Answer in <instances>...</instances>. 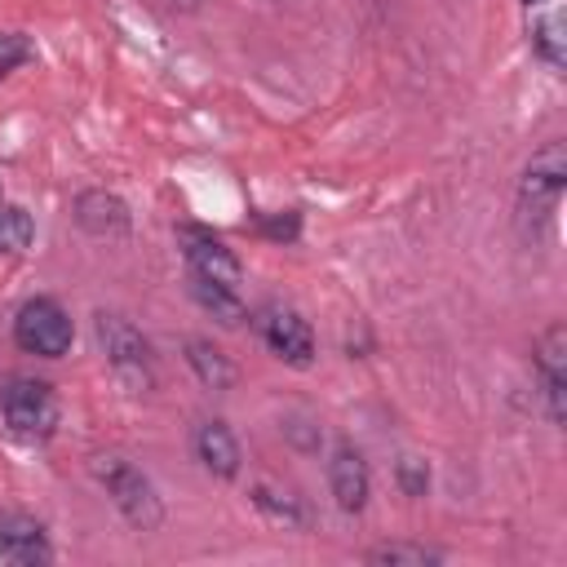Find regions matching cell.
<instances>
[{
	"label": "cell",
	"mask_w": 567,
	"mask_h": 567,
	"mask_svg": "<svg viewBox=\"0 0 567 567\" xmlns=\"http://www.w3.org/2000/svg\"><path fill=\"white\" fill-rule=\"evenodd\" d=\"M93 478L106 487V496L115 501V509L124 514L128 527L155 532V527L164 523V505H159V496H155V483H151L133 461H124V456H115V452H102V456H93Z\"/></svg>",
	"instance_id": "obj_2"
},
{
	"label": "cell",
	"mask_w": 567,
	"mask_h": 567,
	"mask_svg": "<svg viewBox=\"0 0 567 567\" xmlns=\"http://www.w3.org/2000/svg\"><path fill=\"white\" fill-rule=\"evenodd\" d=\"M328 487L337 496V505L346 514H359L368 505V492H372V474H368V461L359 447L350 443H337L332 461H328Z\"/></svg>",
	"instance_id": "obj_9"
},
{
	"label": "cell",
	"mask_w": 567,
	"mask_h": 567,
	"mask_svg": "<svg viewBox=\"0 0 567 567\" xmlns=\"http://www.w3.org/2000/svg\"><path fill=\"white\" fill-rule=\"evenodd\" d=\"M190 297H195L217 323H226V328H239V323H244V306H239L235 288H226V284H217V279H204V275H190Z\"/></svg>",
	"instance_id": "obj_14"
},
{
	"label": "cell",
	"mask_w": 567,
	"mask_h": 567,
	"mask_svg": "<svg viewBox=\"0 0 567 567\" xmlns=\"http://www.w3.org/2000/svg\"><path fill=\"white\" fill-rule=\"evenodd\" d=\"M297 213H284V217H275V221H261V230L270 235V239H297Z\"/></svg>",
	"instance_id": "obj_21"
},
{
	"label": "cell",
	"mask_w": 567,
	"mask_h": 567,
	"mask_svg": "<svg viewBox=\"0 0 567 567\" xmlns=\"http://www.w3.org/2000/svg\"><path fill=\"white\" fill-rule=\"evenodd\" d=\"M563 186H567V151H563V142H545L518 182V235L527 244L545 239Z\"/></svg>",
	"instance_id": "obj_1"
},
{
	"label": "cell",
	"mask_w": 567,
	"mask_h": 567,
	"mask_svg": "<svg viewBox=\"0 0 567 567\" xmlns=\"http://www.w3.org/2000/svg\"><path fill=\"white\" fill-rule=\"evenodd\" d=\"M177 244H182V257H186L190 275L217 279V284H226V288H239L244 266H239V257H235L213 230H204V226H177Z\"/></svg>",
	"instance_id": "obj_7"
},
{
	"label": "cell",
	"mask_w": 567,
	"mask_h": 567,
	"mask_svg": "<svg viewBox=\"0 0 567 567\" xmlns=\"http://www.w3.org/2000/svg\"><path fill=\"white\" fill-rule=\"evenodd\" d=\"M0 558L22 563V567H40L53 558V545L44 536V523L31 514H0Z\"/></svg>",
	"instance_id": "obj_10"
},
{
	"label": "cell",
	"mask_w": 567,
	"mask_h": 567,
	"mask_svg": "<svg viewBox=\"0 0 567 567\" xmlns=\"http://www.w3.org/2000/svg\"><path fill=\"white\" fill-rule=\"evenodd\" d=\"M363 558H368V563H390V567H425V563H443V554H439V549H425V545H403V540L372 545Z\"/></svg>",
	"instance_id": "obj_16"
},
{
	"label": "cell",
	"mask_w": 567,
	"mask_h": 567,
	"mask_svg": "<svg viewBox=\"0 0 567 567\" xmlns=\"http://www.w3.org/2000/svg\"><path fill=\"white\" fill-rule=\"evenodd\" d=\"M399 487H403L408 496H425V487H430V470H425V461L403 456V461H399Z\"/></svg>",
	"instance_id": "obj_20"
},
{
	"label": "cell",
	"mask_w": 567,
	"mask_h": 567,
	"mask_svg": "<svg viewBox=\"0 0 567 567\" xmlns=\"http://www.w3.org/2000/svg\"><path fill=\"white\" fill-rule=\"evenodd\" d=\"M71 315L62 310V301L53 297H27L13 315V341L18 350L27 354H40V359H62L71 350Z\"/></svg>",
	"instance_id": "obj_5"
},
{
	"label": "cell",
	"mask_w": 567,
	"mask_h": 567,
	"mask_svg": "<svg viewBox=\"0 0 567 567\" xmlns=\"http://www.w3.org/2000/svg\"><path fill=\"white\" fill-rule=\"evenodd\" d=\"M195 456L217 478H235L239 474V443H235L226 421H199L195 425Z\"/></svg>",
	"instance_id": "obj_12"
},
{
	"label": "cell",
	"mask_w": 567,
	"mask_h": 567,
	"mask_svg": "<svg viewBox=\"0 0 567 567\" xmlns=\"http://www.w3.org/2000/svg\"><path fill=\"white\" fill-rule=\"evenodd\" d=\"M93 332H97V346H102L106 363L115 368V377L128 381L133 390H151V381H155L151 341H146L124 315H115V310H97Z\"/></svg>",
	"instance_id": "obj_4"
},
{
	"label": "cell",
	"mask_w": 567,
	"mask_h": 567,
	"mask_svg": "<svg viewBox=\"0 0 567 567\" xmlns=\"http://www.w3.org/2000/svg\"><path fill=\"white\" fill-rule=\"evenodd\" d=\"M31 58H35V49H31V40L22 31H0V80L9 71H18L22 62H31Z\"/></svg>",
	"instance_id": "obj_18"
},
{
	"label": "cell",
	"mask_w": 567,
	"mask_h": 567,
	"mask_svg": "<svg viewBox=\"0 0 567 567\" xmlns=\"http://www.w3.org/2000/svg\"><path fill=\"white\" fill-rule=\"evenodd\" d=\"M252 501H257V509H261V514H270V518H279V523H297V518H301V509H297L288 496L279 501V492H270L266 483H261V487H252Z\"/></svg>",
	"instance_id": "obj_19"
},
{
	"label": "cell",
	"mask_w": 567,
	"mask_h": 567,
	"mask_svg": "<svg viewBox=\"0 0 567 567\" xmlns=\"http://www.w3.org/2000/svg\"><path fill=\"white\" fill-rule=\"evenodd\" d=\"M31 235H35V221H31V213L22 208V204H0V252L4 257H18V252H27L31 248Z\"/></svg>",
	"instance_id": "obj_15"
},
{
	"label": "cell",
	"mask_w": 567,
	"mask_h": 567,
	"mask_svg": "<svg viewBox=\"0 0 567 567\" xmlns=\"http://www.w3.org/2000/svg\"><path fill=\"white\" fill-rule=\"evenodd\" d=\"M75 221L93 239H120V235H128L133 217H128V204L120 195H111V190H80L75 195Z\"/></svg>",
	"instance_id": "obj_11"
},
{
	"label": "cell",
	"mask_w": 567,
	"mask_h": 567,
	"mask_svg": "<svg viewBox=\"0 0 567 567\" xmlns=\"http://www.w3.org/2000/svg\"><path fill=\"white\" fill-rule=\"evenodd\" d=\"M186 363L195 368V377L208 385V390H230L235 385V368H230V359L213 346V341H204V337H190L186 341Z\"/></svg>",
	"instance_id": "obj_13"
},
{
	"label": "cell",
	"mask_w": 567,
	"mask_h": 567,
	"mask_svg": "<svg viewBox=\"0 0 567 567\" xmlns=\"http://www.w3.org/2000/svg\"><path fill=\"white\" fill-rule=\"evenodd\" d=\"M532 49L549 62V66H563L567 62V44H563V18L558 13H545L532 22Z\"/></svg>",
	"instance_id": "obj_17"
},
{
	"label": "cell",
	"mask_w": 567,
	"mask_h": 567,
	"mask_svg": "<svg viewBox=\"0 0 567 567\" xmlns=\"http://www.w3.org/2000/svg\"><path fill=\"white\" fill-rule=\"evenodd\" d=\"M536 372L549 403V421L563 425L567 421V328L563 323H549L545 337L536 341Z\"/></svg>",
	"instance_id": "obj_8"
},
{
	"label": "cell",
	"mask_w": 567,
	"mask_h": 567,
	"mask_svg": "<svg viewBox=\"0 0 567 567\" xmlns=\"http://www.w3.org/2000/svg\"><path fill=\"white\" fill-rule=\"evenodd\" d=\"M173 4H177V9H199L204 0H173Z\"/></svg>",
	"instance_id": "obj_22"
},
{
	"label": "cell",
	"mask_w": 567,
	"mask_h": 567,
	"mask_svg": "<svg viewBox=\"0 0 567 567\" xmlns=\"http://www.w3.org/2000/svg\"><path fill=\"white\" fill-rule=\"evenodd\" d=\"M252 328L261 332L266 350L292 368H310L315 363V332L310 323L292 310V306H279V301H266L257 315H252Z\"/></svg>",
	"instance_id": "obj_6"
},
{
	"label": "cell",
	"mask_w": 567,
	"mask_h": 567,
	"mask_svg": "<svg viewBox=\"0 0 567 567\" xmlns=\"http://www.w3.org/2000/svg\"><path fill=\"white\" fill-rule=\"evenodd\" d=\"M0 416L13 439L22 443H44L58 430V399L49 381L35 377H9L0 385Z\"/></svg>",
	"instance_id": "obj_3"
},
{
	"label": "cell",
	"mask_w": 567,
	"mask_h": 567,
	"mask_svg": "<svg viewBox=\"0 0 567 567\" xmlns=\"http://www.w3.org/2000/svg\"><path fill=\"white\" fill-rule=\"evenodd\" d=\"M523 4H545V0H523Z\"/></svg>",
	"instance_id": "obj_23"
}]
</instances>
